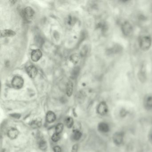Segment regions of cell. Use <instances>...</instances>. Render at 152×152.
Wrapping results in <instances>:
<instances>
[{"label":"cell","mask_w":152,"mask_h":152,"mask_svg":"<svg viewBox=\"0 0 152 152\" xmlns=\"http://www.w3.org/2000/svg\"><path fill=\"white\" fill-rule=\"evenodd\" d=\"M139 47L143 51L148 50L152 46V39L148 36L142 37L139 40Z\"/></svg>","instance_id":"1"},{"label":"cell","mask_w":152,"mask_h":152,"mask_svg":"<svg viewBox=\"0 0 152 152\" xmlns=\"http://www.w3.org/2000/svg\"><path fill=\"white\" fill-rule=\"evenodd\" d=\"M125 133L123 131L116 132L112 136V140L114 145L120 146L124 143Z\"/></svg>","instance_id":"2"},{"label":"cell","mask_w":152,"mask_h":152,"mask_svg":"<svg viewBox=\"0 0 152 152\" xmlns=\"http://www.w3.org/2000/svg\"><path fill=\"white\" fill-rule=\"evenodd\" d=\"M121 31L125 36H128L133 32V27L131 24L128 21H125L121 26Z\"/></svg>","instance_id":"3"},{"label":"cell","mask_w":152,"mask_h":152,"mask_svg":"<svg viewBox=\"0 0 152 152\" xmlns=\"http://www.w3.org/2000/svg\"><path fill=\"white\" fill-rule=\"evenodd\" d=\"M11 84L14 89H20L23 87L24 80L22 77L15 76L13 78L11 81Z\"/></svg>","instance_id":"4"},{"label":"cell","mask_w":152,"mask_h":152,"mask_svg":"<svg viewBox=\"0 0 152 152\" xmlns=\"http://www.w3.org/2000/svg\"><path fill=\"white\" fill-rule=\"evenodd\" d=\"M97 112L100 116H104L106 115L108 112V107L104 101L100 102L97 107Z\"/></svg>","instance_id":"5"},{"label":"cell","mask_w":152,"mask_h":152,"mask_svg":"<svg viewBox=\"0 0 152 152\" xmlns=\"http://www.w3.org/2000/svg\"><path fill=\"white\" fill-rule=\"evenodd\" d=\"M98 130L101 133H107L111 130L110 126L108 123L105 122H101L98 125Z\"/></svg>","instance_id":"6"},{"label":"cell","mask_w":152,"mask_h":152,"mask_svg":"<svg viewBox=\"0 0 152 152\" xmlns=\"http://www.w3.org/2000/svg\"><path fill=\"white\" fill-rule=\"evenodd\" d=\"M43 56V53L40 49H35L31 53V60L34 62H38Z\"/></svg>","instance_id":"7"},{"label":"cell","mask_w":152,"mask_h":152,"mask_svg":"<svg viewBox=\"0 0 152 152\" xmlns=\"http://www.w3.org/2000/svg\"><path fill=\"white\" fill-rule=\"evenodd\" d=\"M26 71L28 76L32 79L35 78L37 74V69L33 65H30L27 67Z\"/></svg>","instance_id":"8"},{"label":"cell","mask_w":152,"mask_h":152,"mask_svg":"<svg viewBox=\"0 0 152 152\" xmlns=\"http://www.w3.org/2000/svg\"><path fill=\"white\" fill-rule=\"evenodd\" d=\"M144 106L146 109L150 111L152 110V96H148L145 99Z\"/></svg>","instance_id":"9"},{"label":"cell","mask_w":152,"mask_h":152,"mask_svg":"<svg viewBox=\"0 0 152 152\" xmlns=\"http://www.w3.org/2000/svg\"><path fill=\"white\" fill-rule=\"evenodd\" d=\"M35 14V12L33 8L31 7H27L24 9V14L25 17L27 19H31L34 16Z\"/></svg>","instance_id":"10"},{"label":"cell","mask_w":152,"mask_h":152,"mask_svg":"<svg viewBox=\"0 0 152 152\" xmlns=\"http://www.w3.org/2000/svg\"><path fill=\"white\" fill-rule=\"evenodd\" d=\"M138 77L140 82H145L146 79V73L145 67H141L140 70L138 73Z\"/></svg>","instance_id":"11"},{"label":"cell","mask_w":152,"mask_h":152,"mask_svg":"<svg viewBox=\"0 0 152 152\" xmlns=\"http://www.w3.org/2000/svg\"><path fill=\"white\" fill-rule=\"evenodd\" d=\"M15 35V32L11 30H4L1 31V37H10L14 36Z\"/></svg>","instance_id":"12"},{"label":"cell","mask_w":152,"mask_h":152,"mask_svg":"<svg viewBox=\"0 0 152 152\" xmlns=\"http://www.w3.org/2000/svg\"><path fill=\"white\" fill-rule=\"evenodd\" d=\"M19 134V132L16 128H11L8 130L7 135L9 138L11 139H14L17 138Z\"/></svg>","instance_id":"13"},{"label":"cell","mask_w":152,"mask_h":152,"mask_svg":"<svg viewBox=\"0 0 152 152\" xmlns=\"http://www.w3.org/2000/svg\"><path fill=\"white\" fill-rule=\"evenodd\" d=\"M122 48L119 45H115L108 50V53L111 55L118 54L122 50Z\"/></svg>","instance_id":"14"},{"label":"cell","mask_w":152,"mask_h":152,"mask_svg":"<svg viewBox=\"0 0 152 152\" xmlns=\"http://www.w3.org/2000/svg\"><path fill=\"white\" fill-rule=\"evenodd\" d=\"M56 115L52 111H49L46 115V120L48 123H53L55 120Z\"/></svg>","instance_id":"15"},{"label":"cell","mask_w":152,"mask_h":152,"mask_svg":"<svg viewBox=\"0 0 152 152\" xmlns=\"http://www.w3.org/2000/svg\"><path fill=\"white\" fill-rule=\"evenodd\" d=\"M73 91V84L71 81H69L66 86V93L68 97L72 95Z\"/></svg>","instance_id":"16"},{"label":"cell","mask_w":152,"mask_h":152,"mask_svg":"<svg viewBox=\"0 0 152 152\" xmlns=\"http://www.w3.org/2000/svg\"><path fill=\"white\" fill-rule=\"evenodd\" d=\"M82 133L79 130H75L73 132L72 135V138L74 140H79L82 137Z\"/></svg>","instance_id":"17"},{"label":"cell","mask_w":152,"mask_h":152,"mask_svg":"<svg viewBox=\"0 0 152 152\" xmlns=\"http://www.w3.org/2000/svg\"><path fill=\"white\" fill-rule=\"evenodd\" d=\"M41 125H42V120L40 119L35 120H33L31 123V126L35 128L40 127Z\"/></svg>","instance_id":"18"},{"label":"cell","mask_w":152,"mask_h":152,"mask_svg":"<svg viewBox=\"0 0 152 152\" xmlns=\"http://www.w3.org/2000/svg\"><path fill=\"white\" fill-rule=\"evenodd\" d=\"M65 123L67 127L71 128L73 126V124H74V120L72 118L69 117L66 119L65 120Z\"/></svg>","instance_id":"19"},{"label":"cell","mask_w":152,"mask_h":152,"mask_svg":"<svg viewBox=\"0 0 152 152\" xmlns=\"http://www.w3.org/2000/svg\"><path fill=\"white\" fill-rule=\"evenodd\" d=\"M39 147L41 150H45L47 149L48 145L46 140H41L39 143Z\"/></svg>","instance_id":"20"},{"label":"cell","mask_w":152,"mask_h":152,"mask_svg":"<svg viewBox=\"0 0 152 152\" xmlns=\"http://www.w3.org/2000/svg\"><path fill=\"white\" fill-rule=\"evenodd\" d=\"M63 125L62 123H60L58 124L55 127L56 133L60 134L63 132Z\"/></svg>","instance_id":"21"},{"label":"cell","mask_w":152,"mask_h":152,"mask_svg":"<svg viewBox=\"0 0 152 152\" xmlns=\"http://www.w3.org/2000/svg\"><path fill=\"white\" fill-rule=\"evenodd\" d=\"M70 60L73 63L76 64L78 63L79 60V56L77 54H73L70 57Z\"/></svg>","instance_id":"22"},{"label":"cell","mask_w":152,"mask_h":152,"mask_svg":"<svg viewBox=\"0 0 152 152\" xmlns=\"http://www.w3.org/2000/svg\"><path fill=\"white\" fill-rule=\"evenodd\" d=\"M128 111L125 108H122L120 111L119 115L121 117H125L127 116L128 114Z\"/></svg>","instance_id":"23"},{"label":"cell","mask_w":152,"mask_h":152,"mask_svg":"<svg viewBox=\"0 0 152 152\" xmlns=\"http://www.w3.org/2000/svg\"><path fill=\"white\" fill-rule=\"evenodd\" d=\"M51 139L52 140H53L54 142H57L58 140H60V134H58V133H55L52 135V137H51Z\"/></svg>","instance_id":"24"},{"label":"cell","mask_w":152,"mask_h":152,"mask_svg":"<svg viewBox=\"0 0 152 152\" xmlns=\"http://www.w3.org/2000/svg\"><path fill=\"white\" fill-rule=\"evenodd\" d=\"M54 152H61V148L58 146L54 147L53 148Z\"/></svg>","instance_id":"25"},{"label":"cell","mask_w":152,"mask_h":152,"mask_svg":"<svg viewBox=\"0 0 152 152\" xmlns=\"http://www.w3.org/2000/svg\"><path fill=\"white\" fill-rule=\"evenodd\" d=\"M78 149V146L77 144L74 145L72 147V150L71 152H77Z\"/></svg>","instance_id":"26"},{"label":"cell","mask_w":152,"mask_h":152,"mask_svg":"<svg viewBox=\"0 0 152 152\" xmlns=\"http://www.w3.org/2000/svg\"><path fill=\"white\" fill-rule=\"evenodd\" d=\"M150 139H151V140L152 141V132L151 133V134H150Z\"/></svg>","instance_id":"27"}]
</instances>
